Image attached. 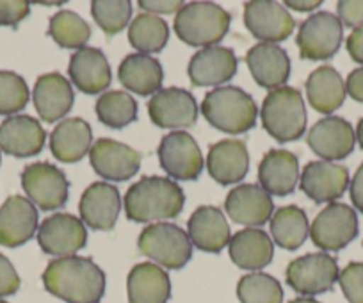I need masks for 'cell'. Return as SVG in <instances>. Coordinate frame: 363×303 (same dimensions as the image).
<instances>
[{
  "mask_svg": "<svg viewBox=\"0 0 363 303\" xmlns=\"http://www.w3.org/2000/svg\"><path fill=\"white\" fill-rule=\"evenodd\" d=\"M43 285L66 303H99L106 292V273L87 257H61L48 263Z\"/></svg>",
  "mask_w": 363,
  "mask_h": 303,
  "instance_id": "obj_1",
  "label": "cell"
},
{
  "mask_svg": "<svg viewBox=\"0 0 363 303\" xmlns=\"http://www.w3.org/2000/svg\"><path fill=\"white\" fill-rule=\"evenodd\" d=\"M125 214L134 223L174 219L186 205V194L167 177H143L125 194Z\"/></svg>",
  "mask_w": 363,
  "mask_h": 303,
  "instance_id": "obj_2",
  "label": "cell"
},
{
  "mask_svg": "<svg viewBox=\"0 0 363 303\" xmlns=\"http://www.w3.org/2000/svg\"><path fill=\"white\" fill-rule=\"evenodd\" d=\"M205 120L226 134H244L257 123V104L244 89L221 86L207 93L201 102Z\"/></svg>",
  "mask_w": 363,
  "mask_h": 303,
  "instance_id": "obj_3",
  "label": "cell"
},
{
  "mask_svg": "<svg viewBox=\"0 0 363 303\" xmlns=\"http://www.w3.org/2000/svg\"><path fill=\"white\" fill-rule=\"evenodd\" d=\"M232 15L212 2H191L174 16V33L191 47H216L228 34Z\"/></svg>",
  "mask_w": 363,
  "mask_h": 303,
  "instance_id": "obj_4",
  "label": "cell"
},
{
  "mask_svg": "<svg viewBox=\"0 0 363 303\" xmlns=\"http://www.w3.org/2000/svg\"><path fill=\"white\" fill-rule=\"evenodd\" d=\"M265 132L280 143L296 141L306 131V109L301 93L291 86L272 89L260 109Z\"/></svg>",
  "mask_w": 363,
  "mask_h": 303,
  "instance_id": "obj_5",
  "label": "cell"
},
{
  "mask_svg": "<svg viewBox=\"0 0 363 303\" xmlns=\"http://www.w3.org/2000/svg\"><path fill=\"white\" fill-rule=\"evenodd\" d=\"M138 248L143 255L167 270H182L193 257V243L174 223H152L139 234Z\"/></svg>",
  "mask_w": 363,
  "mask_h": 303,
  "instance_id": "obj_6",
  "label": "cell"
},
{
  "mask_svg": "<svg viewBox=\"0 0 363 303\" xmlns=\"http://www.w3.org/2000/svg\"><path fill=\"white\" fill-rule=\"evenodd\" d=\"M358 232L356 211L338 202L324 207L310 226L312 243L323 252H340L358 238Z\"/></svg>",
  "mask_w": 363,
  "mask_h": 303,
  "instance_id": "obj_7",
  "label": "cell"
},
{
  "mask_svg": "<svg viewBox=\"0 0 363 303\" xmlns=\"http://www.w3.org/2000/svg\"><path fill=\"white\" fill-rule=\"evenodd\" d=\"M337 259L328 253H308L292 260L285 271V280L298 294L312 298L331 291L338 282Z\"/></svg>",
  "mask_w": 363,
  "mask_h": 303,
  "instance_id": "obj_8",
  "label": "cell"
},
{
  "mask_svg": "<svg viewBox=\"0 0 363 303\" xmlns=\"http://www.w3.org/2000/svg\"><path fill=\"white\" fill-rule=\"evenodd\" d=\"M342 34H344V27L338 16L328 11L315 13L299 26L298 36H296L299 55L308 61L331 59L340 48Z\"/></svg>",
  "mask_w": 363,
  "mask_h": 303,
  "instance_id": "obj_9",
  "label": "cell"
},
{
  "mask_svg": "<svg viewBox=\"0 0 363 303\" xmlns=\"http://www.w3.org/2000/svg\"><path fill=\"white\" fill-rule=\"evenodd\" d=\"M22 187L27 198L41 211L62 209L69 197V182L65 172L50 162H34L23 168Z\"/></svg>",
  "mask_w": 363,
  "mask_h": 303,
  "instance_id": "obj_10",
  "label": "cell"
},
{
  "mask_svg": "<svg viewBox=\"0 0 363 303\" xmlns=\"http://www.w3.org/2000/svg\"><path fill=\"white\" fill-rule=\"evenodd\" d=\"M159 162L174 180H196L203 172V155L196 139L184 131H173L160 141Z\"/></svg>",
  "mask_w": 363,
  "mask_h": 303,
  "instance_id": "obj_11",
  "label": "cell"
},
{
  "mask_svg": "<svg viewBox=\"0 0 363 303\" xmlns=\"http://www.w3.org/2000/svg\"><path fill=\"white\" fill-rule=\"evenodd\" d=\"M87 231L82 219L66 212L48 216L38 228V245L47 255L72 257L86 246Z\"/></svg>",
  "mask_w": 363,
  "mask_h": 303,
  "instance_id": "obj_12",
  "label": "cell"
},
{
  "mask_svg": "<svg viewBox=\"0 0 363 303\" xmlns=\"http://www.w3.org/2000/svg\"><path fill=\"white\" fill-rule=\"evenodd\" d=\"M244 26L262 43L285 41L294 33L296 22L285 6L272 0H251L244 6Z\"/></svg>",
  "mask_w": 363,
  "mask_h": 303,
  "instance_id": "obj_13",
  "label": "cell"
},
{
  "mask_svg": "<svg viewBox=\"0 0 363 303\" xmlns=\"http://www.w3.org/2000/svg\"><path fill=\"white\" fill-rule=\"evenodd\" d=\"M89 162L96 175L104 180L125 182L138 175L141 168V155L125 143L102 138L91 146Z\"/></svg>",
  "mask_w": 363,
  "mask_h": 303,
  "instance_id": "obj_14",
  "label": "cell"
},
{
  "mask_svg": "<svg viewBox=\"0 0 363 303\" xmlns=\"http://www.w3.org/2000/svg\"><path fill=\"white\" fill-rule=\"evenodd\" d=\"M200 107L191 92L166 88L150 99L148 116L160 128H186L198 121Z\"/></svg>",
  "mask_w": 363,
  "mask_h": 303,
  "instance_id": "obj_15",
  "label": "cell"
},
{
  "mask_svg": "<svg viewBox=\"0 0 363 303\" xmlns=\"http://www.w3.org/2000/svg\"><path fill=\"white\" fill-rule=\"evenodd\" d=\"M306 143L323 161H342L354 150L356 134L347 120L340 116H328L310 128Z\"/></svg>",
  "mask_w": 363,
  "mask_h": 303,
  "instance_id": "obj_16",
  "label": "cell"
},
{
  "mask_svg": "<svg viewBox=\"0 0 363 303\" xmlns=\"http://www.w3.org/2000/svg\"><path fill=\"white\" fill-rule=\"evenodd\" d=\"M40 225L38 209L26 197H9L0 207V245L18 248L34 238Z\"/></svg>",
  "mask_w": 363,
  "mask_h": 303,
  "instance_id": "obj_17",
  "label": "cell"
},
{
  "mask_svg": "<svg viewBox=\"0 0 363 303\" xmlns=\"http://www.w3.org/2000/svg\"><path fill=\"white\" fill-rule=\"evenodd\" d=\"M47 132L40 121L27 114H15L0 123V150L13 158H33L43 150Z\"/></svg>",
  "mask_w": 363,
  "mask_h": 303,
  "instance_id": "obj_18",
  "label": "cell"
},
{
  "mask_svg": "<svg viewBox=\"0 0 363 303\" xmlns=\"http://www.w3.org/2000/svg\"><path fill=\"white\" fill-rule=\"evenodd\" d=\"M68 73L77 89L84 95L104 93L113 82L109 61L100 48L84 47L69 57Z\"/></svg>",
  "mask_w": 363,
  "mask_h": 303,
  "instance_id": "obj_19",
  "label": "cell"
},
{
  "mask_svg": "<svg viewBox=\"0 0 363 303\" xmlns=\"http://www.w3.org/2000/svg\"><path fill=\"white\" fill-rule=\"evenodd\" d=\"M299 187L315 204H333L349 187V170L333 162L312 161L303 170Z\"/></svg>",
  "mask_w": 363,
  "mask_h": 303,
  "instance_id": "obj_20",
  "label": "cell"
},
{
  "mask_svg": "<svg viewBox=\"0 0 363 303\" xmlns=\"http://www.w3.org/2000/svg\"><path fill=\"white\" fill-rule=\"evenodd\" d=\"M121 211V197L116 186L109 182L91 184L80 197L79 212L82 223L93 231H111Z\"/></svg>",
  "mask_w": 363,
  "mask_h": 303,
  "instance_id": "obj_21",
  "label": "cell"
},
{
  "mask_svg": "<svg viewBox=\"0 0 363 303\" xmlns=\"http://www.w3.org/2000/svg\"><path fill=\"white\" fill-rule=\"evenodd\" d=\"M225 211L232 221L253 228L265 225L272 218L274 204L271 194L257 184H240L226 197Z\"/></svg>",
  "mask_w": 363,
  "mask_h": 303,
  "instance_id": "obj_22",
  "label": "cell"
},
{
  "mask_svg": "<svg viewBox=\"0 0 363 303\" xmlns=\"http://www.w3.org/2000/svg\"><path fill=\"white\" fill-rule=\"evenodd\" d=\"M239 61L232 48L226 47H208L196 52L191 57L187 73L194 86L207 88V86H219L232 81L235 77Z\"/></svg>",
  "mask_w": 363,
  "mask_h": 303,
  "instance_id": "obj_23",
  "label": "cell"
},
{
  "mask_svg": "<svg viewBox=\"0 0 363 303\" xmlns=\"http://www.w3.org/2000/svg\"><path fill=\"white\" fill-rule=\"evenodd\" d=\"M247 68L255 82L262 88H284L291 77V59L281 47L274 43H258L246 54Z\"/></svg>",
  "mask_w": 363,
  "mask_h": 303,
  "instance_id": "obj_24",
  "label": "cell"
},
{
  "mask_svg": "<svg viewBox=\"0 0 363 303\" xmlns=\"http://www.w3.org/2000/svg\"><path fill=\"white\" fill-rule=\"evenodd\" d=\"M187 236L198 250L219 253L230 245V225L221 209L214 205H201L187 221Z\"/></svg>",
  "mask_w": 363,
  "mask_h": 303,
  "instance_id": "obj_25",
  "label": "cell"
},
{
  "mask_svg": "<svg viewBox=\"0 0 363 303\" xmlns=\"http://www.w3.org/2000/svg\"><path fill=\"white\" fill-rule=\"evenodd\" d=\"M208 175L221 186L240 182L250 170V154L240 139H223L214 143L207 155Z\"/></svg>",
  "mask_w": 363,
  "mask_h": 303,
  "instance_id": "obj_26",
  "label": "cell"
},
{
  "mask_svg": "<svg viewBox=\"0 0 363 303\" xmlns=\"http://www.w3.org/2000/svg\"><path fill=\"white\" fill-rule=\"evenodd\" d=\"M34 107L45 123H55L62 120L72 111L73 88L69 81H66L61 73H45L34 84L33 92Z\"/></svg>",
  "mask_w": 363,
  "mask_h": 303,
  "instance_id": "obj_27",
  "label": "cell"
},
{
  "mask_svg": "<svg viewBox=\"0 0 363 303\" xmlns=\"http://www.w3.org/2000/svg\"><path fill=\"white\" fill-rule=\"evenodd\" d=\"M258 182L264 191L277 197H289L299 182V161L287 150H271L258 166Z\"/></svg>",
  "mask_w": 363,
  "mask_h": 303,
  "instance_id": "obj_28",
  "label": "cell"
},
{
  "mask_svg": "<svg viewBox=\"0 0 363 303\" xmlns=\"http://www.w3.org/2000/svg\"><path fill=\"white\" fill-rule=\"evenodd\" d=\"M128 303H167L171 280L164 268L153 263L135 264L127 278Z\"/></svg>",
  "mask_w": 363,
  "mask_h": 303,
  "instance_id": "obj_29",
  "label": "cell"
},
{
  "mask_svg": "<svg viewBox=\"0 0 363 303\" xmlns=\"http://www.w3.org/2000/svg\"><path fill=\"white\" fill-rule=\"evenodd\" d=\"M93 146V132L82 118H68L57 123L50 134V150L57 161L73 165L82 161Z\"/></svg>",
  "mask_w": 363,
  "mask_h": 303,
  "instance_id": "obj_30",
  "label": "cell"
},
{
  "mask_svg": "<svg viewBox=\"0 0 363 303\" xmlns=\"http://www.w3.org/2000/svg\"><path fill=\"white\" fill-rule=\"evenodd\" d=\"M118 77L128 92L139 97H150L160 92L164 70L153 55L130 54L121 61Z\"/></svg>",
  "mask_w": 363,
  "mask_h": 303,
  "instance_id": "obj_31",
  "label": "cell"
},
{
  "mask_svg": "<svg viewBox=\"0 0 363 303\" xmlns=\"http://www.w3.org/2000/svg\"><path fill=\"white\" fill-rule=\"evenodd\" d=\"M230 259L242 270L253 271L269 266L274 255V243L260 228H244L230 239Z\"/></svg>",
  "mask_w": 363,
  "mask_h": 303,
  "instance_id": "obj_32",
  "label": "cell"
},
{
  "mask_svg": "<svg viewBox=\"0 0 363 303\" xmlns=\"http://www.w3.org/2000/svg\"><path fill=\"white\" fill-rule=\"evenodd\" d=\"M306 99L317 113L331 114L344 104L345 82L331 66H319L306 79Z\"/></svg>",
  "mask_w": 363,
  "mask_h": 303,
  "instance_id": "obj_33",
  "label": "cell"
},
{
  "mask_svg": "<svg viewBox=\"0 0 363 303\" xmlns=\"http://www.w3.org/2000/svg\"><path fill=\"white\" fill-rule=\"evenodd\" d=\"M310 234V225L306 212L296 205L278 209L271 218L272 241L280 248L294 252L305 245Z\"/></svg>",
  "mask_w": 363,
  "mask_h": 303,
  "instance_id": "obj_34",
  "label": "cell"
},
{
  "mask_svg": "<svg viewBox=\"0 0 363 303\" xmlns=\"http://www.w3.org/2000/svg\"><path fill=\"white\" fill-rule=\"evenodd\" d=\"M169 40V27L162 18L150 13L135 16L128 27V41L139 54H157L162 52Z\"/></svg>",
  "mask_w": 363,
  "mask_h": 303,
  "instance_id": "obj_35",
  "label": "cell"
},
{
  "mask_svg": "<svg viewBox=\"0 0 363 303\" xmlns=\"http://www.w3.org/2000/svg\"><path fill=\"white\" fill-rule=\"evenodd\" d=\"M96 118L111 128H125L138 120V102L127 92H107L96 100Z\"/></svg>",
  "mask_w": 363,
  "mask_h": 303,
  "instance_id": "obj_36",
  "label": "cell"
},
{
  "mask_svg": "<svg viewBox=\"0 0 363 303\" xmlns=\"http://www.w3.org/2000/svg\"><path fill=\"white\" fill-rule=\"evenodd\" d=\"M48 34L62 48L80 50L91 38V27L77 13L62 9L50 18Z\"/></svg>",
  "mask_w": 363,
  "mask_h": 303,
  "instance_id": "obj_37",
  "label": "cell"
},
{
  "mask_svg": "<svg viewBox=\"0 0 363 303\" xmlns=\"http://www.w3.org/2000/svg\"><path fill=\"white\" fill-rule=\"evenodd\" d=\"M237 298L240 303H281L284 289L274 277L260 271L244 275L237 284Z\"/></svg>",
  "mask_w": 363,
  "mask_h": 303,
  "instance_id": "obj_38",
  "label": "cell"
},
{
  "mask_svg": "<svg viewBox=\"0 0 363 303\" xmlns=\"http://www.w3.org/2000/svg\"><path fill=\"white\" fill-rule=\"evenodd\" d=\"M91 15L107 36H116L130 22L132 4L128 0H95Z\"/></svg>",
  "mask_w": 363,
  "mask_h": 303,
  "instance_id": "obj_39",
  "label": "cell"
},
{
  "mask_svg": "<svg viewBox=\"0 0 363 303\" xmlns=\"http://www.w3.org/2000/svg\"><path fill=\"white\" fill-rule=\"evenodd\" d=\"M30 93L22 75L8 70H0V114L13 116L26 109Z\"/></svg>",
  "mask_w": 363,
  "mask_h": 303,
  "instance_id": "obj_40",
  "label": "cell"
},
{
  "mask_svg": "<svg viewBox=\"0 0 363 303\" xmlns=\"http://www.w3.org/2000/svg\"><path fill=\"white\" fill-rule=\"evenodd\" d=\"M338 284L349 303H363V263H351L338 275Z\"/></svg>",
  "mask_w": 363,
  "mask_h": 303,
  "instance_id": "obj_41",
  "label": "cell"
},
{
  "mask_svg": "<svg viewBox=\"0 0 363 303\" xmlns=\"http://www.w3.org/2000/svg\"><path fill=\"white\" fill-rule=\"evenodd\" d=\"M30 13L26 0H0V27H16Z\"/></svg>",
  "mask_w": 363,
  "mask_h": 303,
  "instance_id": "obj_42",
  "label": "cell"
},
{
  "mask_svg": "<svg viewBox=\"0 0 363 303\" xmlns=\"http://www.w3.org/2000/svg\"><path fill=\"white\" fill-rule=\"evenodd\" d=\"M20 284L22 282H20V277L16 273L15 266L11 264V260L0 253V298H6V296L18 292Z\"/></svg>",
  "mask_w": 363,
  "mask_h": 303,
  "instance_id": "obj_43",
  "label": "cell"
},
{
  "mask_svg": "<svg viewBox=\"0 0 363 303\" xmlns=\"http://www.w3.org/2000/svg\"><path fill=\"white\" fill-rule=\"evenodd\" d=\"M338 20L342 27L363 26V0H340L337 4Z\"/></svg>",
  "mask_w": 363,
  "mask_h": 303,
  "instance_id": "obj_44",
  "label": "cell"
},
{
  "mask_svg": "<svg viewBox=\"0 0 363 303\" xmlns=\"http://www.w3.org/2000/svg\"><path fill=\"white\" fill-rule=\"evenodd\" d=\"M182 0H139V8L146 9L150 15H171V13H178L184 8Z\"/></svg>",
  "mask_w": 363,
  "mask_h": 303,
  "instance_id": "obj_45",
  "label": "cell"
},
{
  "mask_svg": "<svg viewBox=\"0 0 363 303\" xmlns=\"http://www.w3.org/2000/svg\"><path fill=\"white\" fill-rule=\"evenodd\" d=\"M345 92L352 100L363 104V66L349 73L345 81Z\"/></svg>",
  "mask_w": 363,
  "mask_h": 303,
  "instance_id": "obj_46",
  "label": "cell"
},
{
  "mask_svg": "<svg viewBox=\"0 0 363 303\" xmlns=\"http://www.w3.org/2000/svg\"><path fill=\"white\" fill-rule=\"evenodd\" d=\"M345 47H347V52L352 57V61H356L358 65H363V26L356 27L349 34L347 41H345Z\"/></svg>",
  "mask_w": 363,
  "mask_h": 303,
  "instance_id": "obj_47",
  "label": "cell"
},
{
  "mask_svg": "<svg viewBox=\"0 0 363 303\" xmlns=\"http://www.w3.org/2000/svg\"><path fill=\"white\" fill-rule=\"evenodd\" d=\"M349 197H351L352 205L363 214V162L356 170L354 177H352L351 184H349Z\"/></svg>",
  "mask_w": 363,
  "mask_h": 303,
  "instance_id": "obj_48",
  "label": "cell"
},
{
  "mask_svg": "<svg viewBox=\"0 0 363 303\" xmlns=\"http://www.w3.org/2000/svg\"><path fill=\"white\" fill-rule=\"evenodd\" d=\"M320 0H313V2H308V0H305V2H299V0H287L285 2V6L287 8H292V9H298V11L301 13H306V11H313V9L320 8Z\"/></svg>",
  "mask_w": 363,
  "mask_h": 303,
  "instance_id": "obj_49",
  "label": "cell"
},
{
  "mask_svg": "<svg viewBox=\"0 0 363 303\" xmlns=\"http://www.w3.org/2000/svg\"><path fill=\"white\" fill-rule=\"evenodd\" d=\"M354 134H356V139H358L359 146H362V150H363V118L358 121V127H356Z\"/></svg>",
  "mask_w": 363,
  "mask_h": 303,
  "instance_id": "obj_50",
  "label": "cell"
},
{
  "mask_svg": "<svg viewBox=\"0 0 363 303\" xmlns=\"http://www.w3.org/2000/svg\"><path fill=\"white\" fill-rule=\"evenodd\" d=\"M289 303H320V302H317V299H313V298H306V296H303V298H296V299H292V302H289Z\"/></svg>",
  "mask_w": 363,
  "mask_h": 303,
  "instance_id": "obj_51",
  "label": "cell"
},
{
  "mask_svg": "<svg viewBox=\"0 0 363 303\" xmlns=\"http://www.w3.org/2000/svg\"><path fill=\"white\" fill-rule=\"evenodd\" d=\"M0 162H2V150H0Z\"/></svg>",
  "mask_w": 363,
  "mask_h": 303,
  "instance_id": "obj_52",
  "label": "cell"
},
{
  "mask_svg": "<svg viewBox=\"0 0 363 303\" xmlns=\"http://www.w3.org/2000/svg\"><path fill=\"white\" fill-rule=\"evenodd\" d=\"M0 303H8V302H4V299H0Z\"/></svg>",
  "mask_w": 363,
  "mask_h": 303,
  "instance_id": "obj_53",
  "label": "cell"
}]
</instances>
